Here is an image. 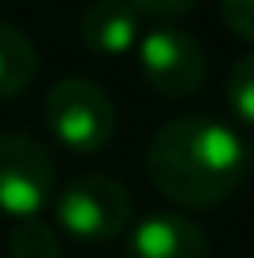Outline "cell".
Listing matches in <instances>:
<instances>
[{
  "label": "cell",
  "mask_w": 254,
  "mask_h": 258,
  "mask_svg": "<svg viewBox=\"0 0 254 258\" xmlns=\"http://www.w3.org/2000/svg\"><path fill=\"white\" fill-rule=\"evenodd\" d=\"M146 172L168 202L187 210L221 206L247 172V146L221 120L180 116L153 131Z\"/></svg>",
  "instance_id": "1"
},
{
  "label": "cell",
  "mask_w": 254,
  "mask_h": 258,
  "mask_svg": "<svg viewBox=\"0 0 254 258\" xmlns=\"http://www.w3.org/2000/svg\"><path fill=\"white\" fill-rule=\"evenodd\" d=\"M131 4H135L138 12H146V15H157V19H176V15L195 12L202 0H131Z\"/></svg>",
  "instance_id": "12"
},
{
  "label": "cell",
  "mask_w": 254,
  "mask_h": 258,
  "mask_svg": "<svg viewBox=\"0 0 254 258\" xmlns=\"http://www.w3.org/2000/svg\"><path fill=\"white\" fill-rule=\"evenodd\" d=\"M131 0H94L78 19V34L82 45L98 56H124L138 45L142 34V19Z\"/></svg>",
  "instance_id": "7"
},
{
  "label": "cell",
  "mask_w": 254,
  "mask_h": 258,
  "mask_svg": "<svg viewBox=\"0 0 254 258\" xmlns=\"http://www.w3.org/2000/svg\"><path fill=\"white\" fill-rule=\"evenodd\" d=\"M38 75V52L34 41L19 26L0 19V97H15Z\"/></svg>",
  "instance_id": "8"
},
{
  "label": "cell",
  "mask_w": 254,
  "mask_h": 258,
  "mask_svg": "<svg viewBox=\"0 0 254 258\" xmlns=\"http://www.w3.org/2000/svg\"><path fill=\"white\" fill-rule=\"evenodd\" d=\"M247 172L254 176V142H250V146H247Z\"/></svg>",
  "instance_id": "13"
},
{
  "label": "cell",
  "mask_w": 254,
  "mask_h": 258,
  "mask_svg": "<svg viewBox=\"0 0 254 258\" xmlns=\"http://www.w3.org/2000/svg\"><path fill=\"white\" fill-rule=\"evenodd\" d=\"M8 254L12 258H60V236L41 217L15 221L12 236H8Z\"/></svg>",
  "instance_id": "9"
},
{
  "label": "cell",
  "mask_w": 254,
  "mask_h": 258,
  "mask_svg": "<svg viewBox=\"0 0 254 258\" xmlns=\"http://www.w3.org/2000/svg\"><path fill=\"white\" fill-rule=\"evenodd\" d=\"M224 94H228L235 116L254 127V52L235 60V68L228 71V83H224Z\"/></svg>",
  "instance_id": "10"
},
{
  "label": "cell",
  "mask_w": 254,
  "mask_h": 258,
  "mask_svg": "<svg viewBox=\"0 0 254 258\" xmlns=\"http://www.w3.org/2000/svg\"><path fill=\"white\" fill-rule=\"evenodd\" d=\"M49 131L75 154H98L116 135V105L90 79H60L45 97Z\"/></svg>",
  "instance_id": "2"
},
{
  "label": "cell",
  "mask_w": 254,
  "mask_h": 258,
  "mask_svg": "<svg viewBox=\"0 0 254 258\" xmlns=\"http://www.w3.org/2000/svg\"><path fill=\"white\" fill-rule=\"evenodd\" d=\"M138 68L164 97H195L206 86V52L195 34L180 26H153L138 38Z\"/></svg>",
  "instance_id": "4"
},
{
  "label": "cell",
  "mask_w": 254,
  "mask_h": 258,
  "mask_svg": "<svg viewBox=\"0 0 254 258\" xmlns=\"http://www.w3.org/2000/svg\"><path fill=\"white\" fill-rule=\"evenodd\" d=\"M127 258H209V239L180 213H153L131 228Z\"/></svg>",
  "instance_id": "6"
},
{
  "label": "cell",
  "mask_w": 254,
  "mask_h": 258,
  "mask_svg": "<svg viewBox=\"0 0 254 258\" xmlns=\"http://www.w3.org/2000/svg\"><path fill=\"white\" fill-rule=\"evenodd\" d=\"M52 157L30 135H0V213L15 221L38 217L52 199Z\"/></svg>",
  "instance_id": "5"
},
{
  "label": "cell",
  "mask_w": 254,
  "mask_h": 258,
  "mask_svg": "<svg viewBox=\"0 0 254 258\" xmlns=\"http://www.w3.org/2000/svg\"><path fill=\"white\" fill-rule=\"evenodd\" d=\"M221 15L235 38L254 45V0H221Z\"/></svg>",
  "instance_id": "11"
},
{
  "label": "cell",
  "mask_w": 254,
  "mask_h": 258,
  "mask_svg": "<svg viewBox=\"0 0 254 258\" xmlns=\"http://www.w3.org/2000/svg\"><path fill=\"white\" fill-rule=\"evenodd\" d=\"M131 191L112 176H78L64 191L56 195V225L64 232H71L75 239L86 243H101L112 239L116 232H124V225L131 221Z\"/></svg>",
  "instance_id": "3"
}]
</instances>
